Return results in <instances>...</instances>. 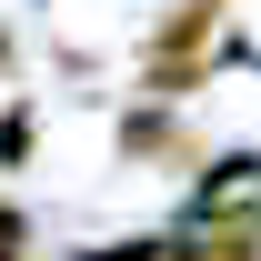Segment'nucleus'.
<instances>
[{
  "mask_svg": "<svg viewBox=\"0 0 261 261\" xmlns=\"http://www.w3.org/2000/svg\"><path fill=\"white\" fill-rule=\"evenodd\" d=\"M211 50H221V0H171V20L141 50V91L151 100H191L211 81Z\"/></svg>",
  "mask_w": 261,
  "mask_h": 261,
  "instance_id": "f257e3e1",
  "label": "nucleus"
},
{
  "mask_svg": "<svg viewBox=\"0 0 261 261\" xmlns=\"http://www.w3.org/2000/svg\"><path fill=\"white\" fill-rule=\"evenodd\" d=\"M161 261H261V211H211V231L161 241Z\"/></svg>",
  "mask_w": 261,
  "mask_h": 261,
  "instance_id": "f03ea898",
  "label": "nucleus"
},
{
  "mask_svg": "<svg viewBox=\"0 0 261 261\" xmlns=\"http://www.w3.org/2000/svg\"><path fill=\"white\" fill-rule=\"evenodd\" d=\"M121 151H130V161H171V171H191V161H201L191 130H171L161 111H130V121H121Z\"/></svg>",
  "mask_w": 261,
  "mask_h": 261,
  "instance_id": "7ed1b4c3",
  "label": "nucleus"
},
{
  "mask_svg": "<svg viewBox=\"0 0 261 261\" xmlns=\"http://www.w3.org/2000/svg\"><path fill=\"white\" fill-rule=\"evenodd\" d=\"M31 130H40L31 100H10V111H0V171H20V161H31Z\"/></svg>",
  "mask_w": 261,
  "mask_h": 261,
  "instance_id": "20e7f679",
  "label": "nucleus"
},
{
  "mask_svg": "<svg viewBox=\"0 0 261 261\" xmlns=\"http://www.w3.org/2000/svg\"><path fill=\"white\" fill-rule=\"evenodd\" d=\"M31 251H40V241H31V211L0 191V261H31Z\"/></svg>",
  "mask_w": 261,
  "mask_h": 261,
  "instance_id": "39448f33",
  "label": "nucleus"
},
{
  "mask_svg": "<svg viewBox=\"0 0 261 261\" xmlns=\"http://www.w3.org/2000/svg\"><path fill=\"white\" fill-rule=\"evenodd\" d=\"M91 261H161V241H111V251H91Z\"/></svg>",
  "mask_w": 261,
  "mask_h": 261,
  "instance_id": "423d86ee",
  "label": "nucleus"
},
{
  "mask_svg": "<svg viewBox=\"0 0 261 261\" xmlns=\"http://www.w3.org/2000/svg\"><path fill=\"white\" fill-rule=\"evenodd\" d=\"M0 70H10V31H0Z\"/></svg>",
  "mask_w": 261,
  "mask_h": 261,
  "instance_id": "0eeeda50",
  "label": "nucleus"
}]
</instances>
